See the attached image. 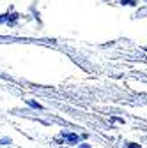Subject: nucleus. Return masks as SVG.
Instances as JSON below:
<instances>
[{"mask_svg": "<svg viewBox=\"0 0 147 148\" xmlns=\"http://www.w3.org/2000/svg\"><path fill=\"white\" fill-rule=\"evenodd\" d=\"M64 136H66V141H67L69 145H76V143L80 141V138H78L76 134H71V132H67V134H66V132H64Z\"/></svg>", "mask_w": 147, "mask_h": 148, "instance_id": "nucleus-1", "label": "nucleus"}, {"mask_svg": "<svg viewBox=\"0 0 147 148\" xmlns=\"http://www.w3.org/2000/svg\"><path fill=\"white\" fill-rule=\"evenodd\" d=\"M122 5H137V0H121Z\"/></svg>", "mask_w": 147, "mask_h": 148, "instance_id": "nucleus-2", "label": "nucleus"}, {"mask_svg": "<svg viewBox=\"0 0 147 148\" xmlns=\"http://www.w3.org/2000/svg\"><path fill=\"white\" fill-rule=\"evenodd\" d=\"M27 104H28V106H32V108H37V109H41V104L34 102V101H27Z\"/></svg>", "mask_w": 147, "mask_h": 148, "instance_id": "nucleus-3", "label": "nucleus"}, {"mask_svg": "<svg viewBox=\"0 0 147 148\" xmlns=\"http://www.w3.org/2000/svg\"><path fill=\"white\" fill-rule=\"evenodd\" d=\"M7 143H11V139H9V138H4V139H0V145H7Z\"/></svg>", "mask_w": 147, "mask_h": 148, "instance_id": "nucleus-4", "label": "nucleus"}, {"mask_svg": "<svg viewBox=\"0 0 147 148\" xmlns=\"http://www.w3.org/2000/svg\"><path fill=\"white\" fill-rule=\"evenodd\" d=\"M128 148H140V145H137V143H128Z\"/></svg>", "mask_w": 147, "mask_h": 148, "instance_id": "nucleus-5", "label": "nucleus"}]
</instances>
